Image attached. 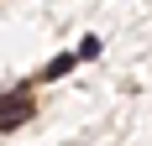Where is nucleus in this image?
I'll use <instances>...</instances> for the list:
<instances>
[{
    "label": "nucleus",
    "mask_w": 152,
    "mask_h": 146,
    "mask_svg": "<svg viewBox=\"0 0 152 146\" xmlns=\"http://www.w3.org/2000/svg\"><path fill=\"white\" fill-rule=\"evenodd\" d=\"M21 120H26V99H0V125H21Z\"/></svg>",
    "instance_id": "obj_1"
},
{
    "label": "nucleus",
    "mask_w": 152,
    "mask_h": 146,
    "mask_svg": "<svg viewBox=\"0 0 152 146\" xmlns=\"http://www.w3.org/2000/svg\"><path fill=\"white\" fill-rule=\"evenodd\" d=\"M79 63H89V58H100V37H84V42H79V52H74Z\"/></svg>",
    "instance_id": "obj_3"
},
{
    "label": "nucleus",
    "mask_w": 152,
    "mask_h": 146,
    "mask_svg": "<svg viewBox=\"0 0 152 146\" xmlns=\"http://www.w3.org/2000/svg\"><path fill=\"white\" fill-rule=\"evenodd\" d=\"M74 52H63V58H53V63H47V68H42V78H47V84H53V78H63V73H68V68H74Z\"/></svg>",
    "instance_id": "obj_2"
}]
</instances>
